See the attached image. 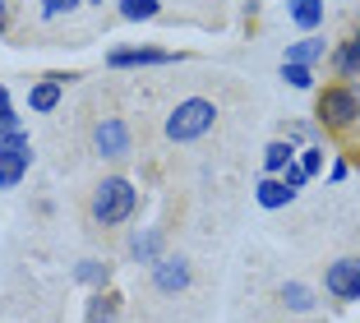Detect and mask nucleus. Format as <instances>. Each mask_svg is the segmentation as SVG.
Masks as SVG:
<instances>
[{
	"mask_svg": "<svg viewBox=\"0 0 360 323\" xmlns=\"http://www.w3.org/2000/svg\"><path fill=\"white\" fill-rule=\"evenodd\" d=\"M139 208V189L129 185L125 176H106L97 180L93 198H88V217L97 222V227H120V222H129Z\"/></svg>",
	"mask_w": 360,
	"mask_h": 323,
	"instance_id": "obj_1",
	"label": "nucleus"
},
{
	"mask_svg": "<svg viewBox=\"0 0 360 323\" xmlns=\"http://www.w3.org/2000/svg\"><path fill=\"white\" fill-rule=\"evenodd\" d=\"M212 125H217V106H212L208 97H185V102H176V111L167 115V139L171 144H194V139H203Z\"/></svg>",
	"mask_w": 360,
	"mask_h": 323,
	"instance_id": "obj_2",
	"label": "nucleus"
},
{
	"mask_svg": "<svg viewBox=\"0 0 360 323\" xmlns=\"http://www.w3.org/2000/svg\"><path fill=\"white\" fill-rule=\"evenodd\" d=\"M319 120H323V125H333V129H347L351 120H356L360 115V93L356 88H323V93H319Z\"/></svg>",
	"mask_w": 360,
	"mask_h": 323,
	"instance_id": "obj_3",
	"label": "nucleus"
},
{
	"mask_svg": "<svg viewBox=\"0 0 360 323\" xmlns=\"http://www.w3.org/2000/svg\"><path fill=\"white\" fill-rule=\"evenodd\" d=\"M323 291L333 300H360V259L347 254V259H333L323 268Z\"/></svg>",
	"mask_w": 360,
	"mask_h": 323,
	"instance_id": "obj_4",
	"label": "nucleus"
},
{
	"mask_svg": "<svg viewBox=\"0 0 360 323\" xmlns=\"http://www.w3.org/2000/svg\"><path fill=\"white\" fill-rule=\"evenodd\" d=\"M93 148L102 157H129L134 134H129V125L120 120V115H106V120H97V129H93Z\"/></svg>",
	"mask_w": 360,
	"mask_h": 323,
	"instance_id": "obj_5",
	"label": "nucleus"
},
{
	"mask_svg": "<svg viewBox=\"0 0 360 323\" xmlns=\"http://www.w3.org/2000/svg\"><path fill=\"white\" fill-rule=\"evenodd\" d=\"M190 263L180 259V254H162V259H153V286H158L162 296H176L190 286Z\"/></svg>",
	"mask_w": 360,
	"mask_h": 323,
	"instance_id": "obj_6",
	"label": "nucleus"
},
{
	"mask_svg": "<svg viewBox=\"0 0 360 323\" xmlns=\"http://www.w3.org/2000/svg\"><path fill=\"white\" fill-rule=\"evenodd\" d=\"M176 56L171 51H158V46H134V51H111L106 65L111 70H134V65H171Z\"/></svg>",
	"mask_w": 360,
	"mask_h": 323,
	"instance_id": "obj_7",
	"label": "nucleus"
},
{
	"mask_svg": "<svg viewBox=\"0 0 360 323\" xmlns=\"http://www.w3.org/2000/svg\"><path fill=\"white\" fill-rule=\"evenodd\" d=\"M277 305H282L286 314H314V291H309L305 281H282Z\"/></svg>",
	"mask_w": 360,
	"mask_h": 323,
	"instance_id": "obj_8",
	"label": "nucleus"
},
{
	"mask_svg": "<svg viewBox=\"0 0 360 323\" xmlns=\"http://www.w3.org/2000/svg\"><path fill=\"white\" fill-rule=\"evenodd\" d=\"M32 153H14V148H0V189H14L23 176H28Z\"/></svg>",
	"mask_w": 360,
	"mask_h": 323,
	"instance_id": "obj_9",
	"label": "nucleus"
},
{
	"mask_svg": "<svg viewBox=\"0 0 360 323\" xmlns=\"http://www.w3.org/2000/svg\"><path fill=\"white\" fill-rule=\"evenodd\" d=\"M286 14H291L296 28L314 32L319 23H323V0H286Z\"/></svg>",
	"mask_w": 360,
	"mask_h": 323,
	"instance_id": "obj_10",
	"label": "nucleus"
},
{
	"mask_svg": "<svg viewBox=\"0 0 360 323\" xmlns=\"http://www.w3.org/2000/svg\"><path fill=\"white\" fill-rule=\"evenodd\" d=\"M60 93H65V79H60V74H51V79H42V84H32L28 106H32V111H51V106L60 102Z\"/></svg>",
	"mask_w": 360,
	"mask_h": 323,
	"instance_id": "obj_11",
	"label": "nucleus"
},
{
	"mask_svg": "<svg viewBox=\"0 0 360 323\" xmlns=\"http://www.w3.org/2000/svg\"><path fill=\"white\" fill-rule=\"evenodd\" d=\"M291 157H296L291 139H273V144L264 148V171H268V176H282V171L291 167Z\"/></svg>",
	"mask_w": 360,
	"mask_h": 323,
	"instance_id": "obj_12",
	"label": "nucleus"
},
{
	"mask_svg": "<svg viewBox=\"0 0 360 323\" xmlns=\"http://www.w3.org/2000/svg\"><path fill=\"white\" fill-rule=\"evenodd\" d=\"M296 198V189H286V180H277V176H268L264 185H259V203L264 208H286Z\"/></svg>",
	"mask_w": 360,
	"mask_h": 323,
	"instance_id": "obj_13",
	"label": "nucleus"
},
{
	"mask_svg": "<svg viewBox=\"0 0 360 323\" xmlns=\"http://www.w3.org/2000/svg\"><path fill=\"white\" fill-rule=\"evenodd\" d=\"M314 61H323V42L319 37H305V42L286 46V65H314Z\"/></svg>",
	"mask_w": 360,
	"mask_h": 323,
	"instance_id": "obj_14",
	"label": "nucleus"
},
{
	"mask_svg": "<svg viewBox=\"0 0 360 323\" xmlns=\"http://www.w3.org/2000/svg\"><path fill=\"white\" fill-rule=\"evenodd\" d=\"M333 65H338L342 79H356V74H360V42H356V37H351V42H342V51L333 56Z\"/></svg>",
	"mask_w": 360,
	"mask_h": 323,
	"instance_id": "obj_15",
	"label": "nucleus"
},
{
	"mask_svg": "<svg viewBox=\"0 0 360 323\" xmlns=\"http://www.w3.org/2000/svg\"><path fill=\"white\" fill-rule=\"evenodd\" d=\"M158 14H162L158 0H120V19H129V23H139V19H158Z\"/></svg>",
	"mask_w": 360,
	"mask_h": 323,
	"instance_id": "obj_16",
	"label": "nucleus"
},
{
	"mask_svg": "<svg viewBox=\"0 0 360 323\" xmlns=\"http://www.w3.org/2000/svg\"><path fill=\"white\" fill-rule=\"evenodd\" d=\"M282 79L291 88H314V74H309V65H286L282 61Z\"/></svg>",
	"mask_w": 360,
	"mask_h": 323,
	"instance_id": "obj_17",
	"label": "nucleus"
},
{
	"mask_svg": "<svg viewBox=\"0 0 360 323\" xmlns=\"http://www.w3.org/2000/svg\"><path fill=\"white\" fill-rule=\"evenodd\" d=\"M111 319H116V296H97L88 310V323H111Z\"/></svg>",
	"mask_w": 360,
	"mask_h": 323,
	"instance_id": "obj_18",
	"label": "nucleus"
},
{
	"mask_svg": "<svg viewBox=\"0 0 360 323\" xmlns=\"http://www.w3.org/2000/svg\"><path fill=\"white\" fill-rule=\"evenodd\" d=\"M0 129L10 134V129H23L19 125V115H14V106H10V93H5V84H0Z\"/></svg>",
	"mask_w": 360,
	"mask_h": 323,
	"instance_id": "obj_19",
	"label": "nucleus"
},
{
	"mask_svg": "<svg viewBox=\"0 0 360 323\" xmlns=\"http://www.w3.org/2000/svg\"><path fill=\"white\" fill-rule=\"evenodd\" d=\"M319 167H323V148H319V144H309L305 153H300V171H305V176H314Z\"/></svg>",
	"mask_w": 360,
	"mask_h": 323,
	"instance_id": "obj_20",
	"label": "nucleus"
},
{
	"mask_svg": "<svg viewBox=\"0 0 360 323\" xmlns=\"http://www.w3.org/2000/svg\"><path fill=\"white\" fill-rule=\"evenodd\" d=\"M106 272H111V268H106V263H97V259H88V263H84V268H79V281H93V286H97V281H106Z\"/></svg>",
	"mask_w": 360,
	"mask_h": 323,
	"instance_id": "obj_21",
	"label": "nucleus"
},
{
	"mask_svg": "<svg viewBox=\"0 0 360 323\" xmlns=\"http://www.w3.org/2000/svg\"><path fill=\"white\" fill-rule=\"evenodd\" d=\"M70 10H79V0H42V14H46V19H56V14H70Z\"/></svg>",
	"mask_w": 360,
	"mask_h": 323,
	"instance_id": "obj_22",
	"label": "nucleus"
},
{
	"mask_svg": "<svg viewBox=\"0 0 360 323\" xmlns=\"http://www.w3.org/2000/svg\"><path fill=\"white\" fill-rule=\"evenodd\" d=\"M282 180H286V189H300V185H305L309 176H305V171H300V162H291V167L282 171Z\"/></svg>",
	"mask_w": 360,
	"mask_h": 323,
	"instance_id": "obj_23",
	"label": "nucleus"
},
{
	"mask_svg": "<svg viewBox=\"0 0 360 323\" xmlns=\"http://www.w3.org/2000/svg\"><path fill=\"white\" fill-rule=\"evenodd\" d=\"M5 148H14V153H32V148H28V134H23V129H10V134H5Z\"/></svg>",
	"mask_w": 360,
	"mask_h": 323,
	"instance_id": "obj_24",
	"label": "nucleus"
},
{
	"mask_svg": "<svg viewBox=\"0 0 360 323\" xmlns=\"http://www.w3.org/2000/svg\"><path fill=\"white\" fill-rule=\"evenodd\" d=\"M0 32H5V5H0Z\"/></svg>",
	"mask_w": 360,
	"mask_h": 323,
	"instance_id": "obj_25",
	"label": "nucleus"
},
{
	"mask_svg": "<svg viewBox=\"0 0 360 323\" xmlns=\"http://www.w3.org/2000/svg\"><path fill=\"white\" fill-rule=\"evenodd\" d=\"M0 148H5V129H0Z\"/></svg>",
	"mask_w": 360,
	"mask_h": 323,
	"instance_id": "obj_26",
	"label": "nucleus"
},
{
	"mask_svg": "<svg viewBox=\"0 0 360 323\" xmlns=\"http://www.w3.org/2000/svg\"><path fill=\"white\" fill-rule=\"evenodd\" d=\"M0 5H5V0H0Z\"/></svg>",
	"mask_w": 360,
	"mask_h": 323,
	"instance_id": "obj_27",
	"label": "nucleus"
},
{
	"mask_svg": "<svg viewBox=\"0 0 360 323\" xmlns=\"http://www.w3.org/2000/svg\"><path fill=\"white\" fill-rule=\"evenodd\" d=\"M356 42H360V37H356Z\"/></svg>",
	"mask_w": 360,
	"mask_h": 323,
	"instance_id": "obj_28",
	"label": "nucleus"
}]
</instances>
